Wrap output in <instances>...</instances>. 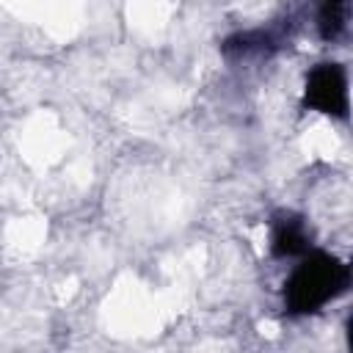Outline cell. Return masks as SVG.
Listing matches in <instances>:
<instances>
[{
    "label": "cell",
    "instance_id": "obj_5",
    "mask_svg": "<svg viewBox=\"0 0 353 353\" xmlns=\"http://www.w3.org/2000/svg\"><path fill=\"white\" fill-rule=\"evenodd\" d=\"M353 6L347 0H334V3H323L317 11V33L323 41H339L347 30V19H350Z\"/></svg>",
    "mask_w": 353,
    "mask_h": 353
},
{
    "label": "cell",
    "instance_id": "obj_1",
    "mask_svg": "<svg viewBox=\"0 0 353 353\" xmlns=\"http://www.w3.org/2000/svg\"><path fill=\"white\" fill-rule=\"evenodd\" d=\"M350 287V268L328 254L309 251L298 259L284 281V312L290 317H306L325 309L331 301L342 298Z\"/></svg>",
    "mask_w": 353,
    "mask_h": 353
},
{
    "label": "cell",
    "instance_id": "obj_2",
    "mask_svg": "<svg viewBox=\"0 0 353 353\" xmlns=\"http://www.w3.org/2000/svg\"><path fill=\"white\" fill-rule=\"evenodd\" d=\"M303 108L331 119H347V69L336 61H320L303 83Z\"/></svg>",
    "mask_w": 353,
    "mask_h": 353
},
{
    "label": "cell",
    "instance_id": "obj_3",
    "mask_svg": "<svg viewBox=\"0 0 353 353\" xmlns=\"http://www.w3.org/2000/svg\"><path fill=\"white\" fill-rule=\"evenodd\" d=\"M312 251V229L298 212H276L270 223V254L276 259H301Z\"/></svg>",
    "mask_w": 353,
    "mask_h": 353
},
{
    "label": "cell",
    "instance_id": "obj_4",
    "mask_svg": "<svg viewBox=\"0 0 353 353\" xmlns=\"http://www.w3.org/2000/svg\"><path fill=\"white\" fill-rule=\"evenodd\" d=\"M279 36L270 28H251V30H237L221 41V52L229 61H251V58H270L279 50Z\"/></svg>",
    "mask_w": 353,
    "mask_h": 353
}]
</instances>
